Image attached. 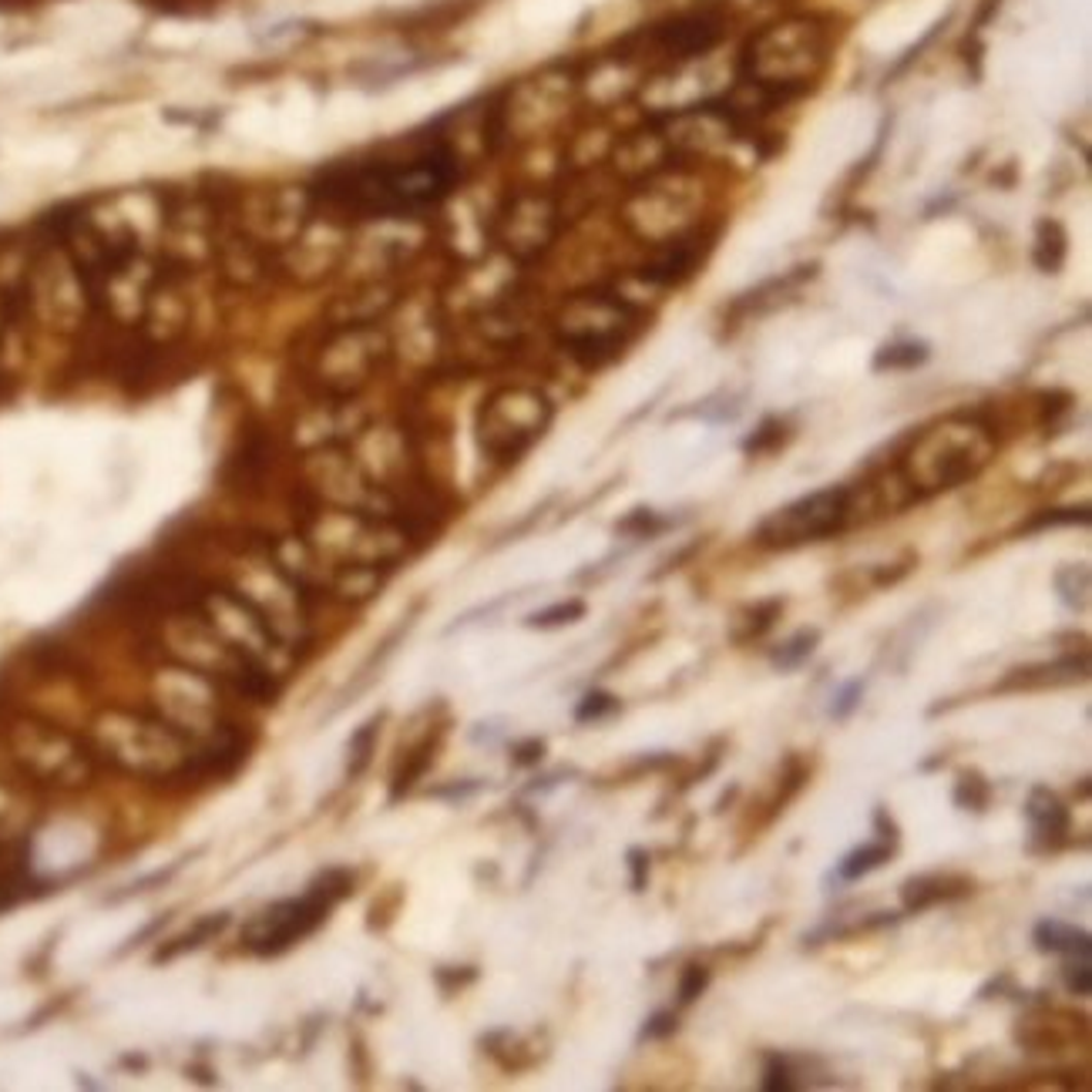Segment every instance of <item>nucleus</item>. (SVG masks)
<instances>
[{
  "label": "nucleus",
  "instance_id": "f257e3e1",
  "mask_svg": "<svg viewBox=\"0 0 1092 1092\" xmlns=\"http://www.w3.org/2000/svg\"><path fill=\"white\" fill-rule=\"evenodd\" d=\"M830 58V31L824 21L793 13V18L766 24L753 34L739 58V74L750 94L766 104H780L787 98L811 91L824 74Z\"/></svg>",
  "mask_w": 1092,
  "mask_h": 1092
},
{
  "label": "nucleus",
  "instance_id": "f03ea898",
  "mask_svg": "<svg viewBox=\"0 0 1092 1092\" xmlns=\"http://www.w3.org/2000/svg\"><path fill=\"white\" fill-rule=\"evenodd\" d=\"M999 441L975 417H941L911 434L898 457V478L914 497H932L975 481L992 464Z\"/></svg>",
  "mask_w": 1092,
  "mask_h": 1092
},
{
  "label": "nucleus",
  "instance_id": "7ed1b4c3",
  "mask_svg": "<svg viewBox=\"0 0 1092 1092\" xmlns=\"http://www.w3.org/2000/svg\"><path fill=\"white\" fill-rule=\"evenodd\" d=\"M457 175H461L457 158L448 148H434L407 161H384V165L346 175L336 195L363 212L400 215L448 199L457 185Z\"/></svg>",
  "mask_w": 1092,
  "mask_h": 1092
},
{
  "label": "nucleus",
  "instance_id": "20e7f679",
  "mask_svg": "<svg viewBox=\"0 0 1092 1092\" xmlns=\"http://www.w3.org/2000/svg\"><path fill=\"white\" fill-rule=\"evenodd\" d=\"M636 327L639 309L609 290L575 293L555 316L558 343L582 367H602V363L615 360L629 343V336L636 333Z\"/></svg>",
  "mask_w": 1092,
  "mask_h": 1092
},
{
  "label": "nucleus",
  "instance_id": "39448f33",
  "mask_svg": "<svg viewBox=\"0 0 1092 1092\" xmlns=\"http://www.w3.org/2000/svg\"><path fill=\"white\" fill-rule=\"evenodd\" d=\"M551 424V403L535 387H505L484 400L478 444L494 461H518Z\"/></svg>",
  "mask_w": 1092,
  "mask_h": 1092
},
{
  "label": "nucleus",
  "instance_id": "423d86ee",
  "mask_svg": "<svg viewBox=\"0 0 1092 1092\" xmlns=\"http://www.w3.org/2000/svg\"><path fill=\"white\" fill-rule=\"evenodd\" d=\"M854 515V491L838 484V488H820L807 497H797L787 508H777L766 515L757 528V542L763 548H797L807 542H820L847 528Z\"/></svg>",
  "mask_w": 1092,
  "mask_h": 1092
},
{
  "label": "nucleus",
  "instance_id": "0eeeda50",
  "mask_svg": "<svg viewBox=\"0 0 1092 1092\" xmlns=\"http://www.w3.org/2000/svg\"><path fill=\"white\" fill-rule=\"evenodd\" d=\"M387 350H390L387 336L373 323L340 327L316 350V360H313L316 384L327 387L336 397L354 394L357 387H363L381 370V363L387 360Z\"/></svg>",
  "mask_w": 1092,
  "mask_h": 1092
},
{
  "label": "nucleus",
  "instance_id": "6e6552de",
  "mask_svg": "<svg viewBox=\"0 0 1092 1092\" xmlns=\"http://www.w3.org/2000/svg\"><path fill=\"white\" fill-rule=\"evenodd\" d=\"M623 219L632 229V236L666 246V242L699 233V199H690L682 188H672L669 175L656 172L642 179V188L626 202Z\"/></svg>",
  "mask_w": 1092,
  "mask_h": 1092
},
{
  "label": "nucleus",
  "instance_id": "1a4fd4ad",
  "mask_svg": "<svg viewBox=\"0 0 1092 1092\" xmlns=\"http://www.w3.org/2000/svg\"><path fill=\"white\" fill-rule=\"evenodd\" d=\"M558 233L562 209L545 192H521L508 199L494 222V239L502 246L505 260L511 263H532L538 255H545Z\"/></svg>",
  "mask_w": 1092,
  "mask_h": 1092
},
{
  "label": "nucleus",
  "instance_id": "9d476101",
  "mask_svg": "<svg viewBox=\"0 0 1092 1092\" xmlns=\"http://www.w3.org/2000/svg\"><path fill=\"white\" fill-rule=\"evenodd\" d=\"M333 901L323 891H309L300 901H282V905L269 908L260 921H255L246 932V945L260 954H276L282 948L296 945L303 935L313 932L316 924H323Z\"/></svg>",
  "mask_w": 1092,
  "mask_h": 1092
},
{
  "label": "nucleus",
  "instance_id": "9b49d317",
  "mask_svg": "<svg viewBox=\"0 0 1092 1092\" xmlns=\"http://www.w3.org/2000/svg\"><path fill=\"white\" fill-rule=\"evenodd\" d=\"M720 34L723 27L709 13H682V18L659 27L656 40L663 48V54L686 61V58H696V54H706L720 40Z\"/></svg>",
  "mask_w": 1092,
  "mask_h": 1092
},
{
  "label": "nucleus",
  "instance_id": "f8f14e48",
  "mask_svg": "<svg viewBox=\"0 0 1092 1092\" xmlns=\"http://www.w3.org/2000/svg\"><path fill=\"white\" fill-rule=\"evenodd\" d=\"M968 891H972V878H965V874H914V878L901 884V901H905L908 911H924L938 905V901L965 898Z\"/></svg>",
  "mask_w": 1092,
  "mask_h": 1092
},
{
  "label": "nucleus",
  "instance_id": "ddd939ff",
  "mask_svg": "<svg viewBox=\"0 0 1092 1092\" xmlns=\"http://www.w3.org/2000/svg\"><path fill=\"white\" fill-rule=\"evenodd\" d=\"M1026 817H1029L1035 838H1042V841H1049V844L1062 841V838L1069 833V827H1072L1069 807L1062 803L1049 787H1035V790L1029 793V800H1026Z\"/></svg>",
  "mask_w": 1092,
  "mask_h": 1092
},
{
  "label": "nucleus",
  "instance_id": "4468645a",
  "mask_svg": "<svg viewBox=\"0 0 1092 1092\" xmlns=\"http://www.w3.org/2000/svg\"><path fill=\"white\" fill-rule=\"evenodd\" d=\"M394 300L397 293L390 290V282H367L336 303V320H340V327H363L394 306Z\"/></svg>",
  "mask_w": 1092,
  "mask_h": 1092
},
{
  "label": "nucleus",
  "instance_id": "2eb2a0df",
  "mask_svg": "<svg viewBox=\"0 0 1092 1092\" xmlns=\"http://www.w3.org/2000/svg\"><path fill=\"white\" fill-rule=\"evenodd\" d=\"M1032 941H1035V948L1045 954H1069V959H1089V951H1092V941L1086 932H1080V928H1072V924H1062L1056 918H1045L1035 924Z\"/></svg>",
  "mask_w": 1092,
  "mask_h": 1092
},
{
  "label": "nucleus",
  "instance_id": "dca6fc26",
  "mask_svg": "<svg viewBox=\"0 0 1092 1092\" xmlns=\"http://www.w3.org/2000/svg\"><path fill=\"white\" fill-rule=\"evenodd\" d=\"M894 847L884 844V841H874V844H865L857 847V851H851L844 860H838V871H833V878H838L841 884H854L860 878H868L871 871L884 868L887 860H891Z\"/></svg>",
  "mask_w": 1092,
  "mask_h": 1092
},
{
  "label": "nucleus",
  "instance_id": "f3484780",
  "mask_svg": "<svg viewBox=\"0 0 1092 1092\" xmlns=\"http://www.w3.org/2000/svg\"><path fill=\"white\" fill-rule=\"evenodd\" d=\"M928 360V346L918 340H894L874 354V370H914Z\"/></svg>",
  "mask_w": 1092,
  "mask_h": 1092
},
{
  "label": "nucleus",
  "instance_id": "a211bd4d",
  "mask_svg": "<svg viewBox=\"0 0 1092 1092\" xmlns=\"http://www.w3.org/2000/svg\"><path fill=\"white\" fill-rule=\"evenodd\" d=\"M817 642H820V632H817V629H800L797 636H790V639H787V642L780 645V649L770 656L774 669H780V672H793V669H800V666L807 663V659L814 656Z\"/></svg>",
  "mask_w": 1092,
  "mask_h": 1092
},
{
  "label": "nucleus",
  "instance_id": "6ab92c4d",
  "mask_svg": "<svg viewBox=\"0 0 1092 1092\" xmlns=\"http://www.w3.org/2000/svg\"><path fill=\"white\" fill-rule=\"evenodd\" d=\"M954 803L962 807V811H989L992 803V784L985 777H981L978 770H962L959 774V784H954Z\"/></svg>",
  "mask_w": 1092,
  "mask_h": 1092
},
{
  "label": "nucleus",
  "instance_id": "aec40b11",
  "mask_svg": "<svg viewBox=\"0 0 1092 1092\" xmlns=\"http://www.w3.org/2000/svg\"><path fill=\"white\" fill-rule=\"evenodd\" d=\"M1066 260V233L1059 222H1039V236H1035V263L1042 269H1059Z\"/></svg>",
  "mask_w": 1092,
  "mask_h": 1092
},
{
  "label": "nucleus",
  "instance_id": "412c9836",
  "mask_svg": "<svg viewBox=\"0 0 1092 1092\" xmlns=\"http://www.w3.org/2000/svg\"><path fill=\"white\" fill-rule=\"evenodd\" d=\"M1056 592L1069 609L1083 612L1089 602V569L1086 565H1069L1056 575Z\"/></svg>",
  "mask_w": 1092,
  "mask_h": 1092
},
{
  "label": "nucleus",
  "instance_id": "4be33fe9",
  "mask_svg": "<svg viewBox=\"0 0 1092 1092\" xmlns=\"http://www.w3.org/2000/svg\"><path fill=\"white\" fill-rule=\"evenodd\" d=\"M780 612H784V602H780V599H770V602L753 605V609H747V618H744L747 629H736V632H733V639H736V642L760 639L763 632H770V629H774V623L780 618Z\"/></svg>",
  "mask_w": 1092,
  "mask_h": 1092
},
{
  "label": "nucleus",
  "instance_id": "5701e85b",
  "mask_svg": "<svg viewBox=\"0 0 1092 1092\" xmlns=\"http://www.w3.org/2000/svg\"><path fill=\"white\" fill-rule=\"evenodd\" d=\"M225 921H229L225 914H215V918H202V921H199V924H195L192 932H188L185 938H179V941H175V945H169L165 951H158V962H169L172 954H185V951L199 948L202 941H209V938L219 935L222 928H225Z\"/></svg>",
  "mask_w": 1092,
  "mask_h": 1092
},
{
  "label": "nucleus",
  "instance_id": "b1692460",
  "mask_svg": "<svg viewBox=\"0 0 1092 1092\" xmlns=\"http://www.w3.org/2000/svg\"><path fill=\"white\" fill-rule=\"evenodd\" d=\"M376 730H381V723H367L360 726L357 736L350 739V777H360L363 770H367V763L373 757V744H376Z\"/></svg>",
  "mask_w": 1092,
  "mask_h": 1092
},
{
  "label": "nucleus",
  "instance_id": "393cba45",
  "mask_svg": "<svg viewBox=\"0 0 1092 1092\" xmlns=\"http://www.w3.org/2000/svg\"><path fill=\"white\" fill-rule=\"evenodd\" d=\"M582 615H585V602H562V605H551V609H545V612H535L528 618V626L532 629H558V626L578 623Z\"/></svg>",
  "mask_w": 1092,
  "mask_h": 1092
},
{
  "label": "nucleus",
  "instance_id": "a878e982",
  "mask_svg": "<svg viewBox=\"0 0 1092 1092\" xmlns=\"http://www.w3.org/2000/svg\"><path fill=\"white\" fill-rule=\"evenodd\" d=\"M865 690H868V682H865V679H851V682H844V686H841V693L833 696V703H830V720H838V723L851 720V717H854V709L860 706V699H865Z\"/></svg>",
  "mask_w": 1092,
  "mask_h": 1092
},
{
  "label": "nucleus",
  "instance_id": "bb28decb",
  "mask_svg": "<svg viewBox=\"0 0 1092 1092\" xmlns=\"http://www.w3.org/2000/svg\"><path fill=\"white\" fill-rule=\"evenodd\" d=\"M615 709H618V699L612 693H588L582 703H578L575 720L578 723H599L605 717H612Z\"/></svg>",
  "mask_w": 1092,
  "mask_h": 1092
},
{
  "label": "nucleus",
  "instance_id": "cd10ccee",
  "mask_svg": "<svg viewBox=\"0 0 1092 1092\" xmlns=\"http://www.w3.org/2000/svg\"><path fill=\"white\" fill-rule=\"evenodd\" d=\"M706 989H709V968L706 965H686L682 978H679V1005H693Z\"/></svg>",
  "mask_w": 1092,
  "mask_h": 1092
},
{
  "label": "nucleus",
  "instance_id": "c85d7f7f",
  "mask_svg": "<svg viewBox=\"0 0 1092 1092\" xmlns=\"http://www.w3.org/2000/svg\"><path fill=\"white\" fill-rule=\"evenodd\" d=\"M763 1089L766 1092H787L793 1089V1072L784 1056H766L763 1062Z\"/></svg>",
  "mask_w": 1092,
  "mask_h": 1092
},
{
  "label": "nucleus",
  "instance_id": "c756f323",
  "mask_svg": "<svg viewBox=\"0 0 1092 1092\" xmlns=\"http://www.w3.org/2000/svg\"><path fill=\"white\" fill-rule=\"evenodd\" d=\"M1062 978H1066V989L1072 995H1080V999H1086V995L1092 992V968H1089V959H1072L1066 965V972H1062Z\"/></svg>",
  "mask_w": 1092,
  "mask_h": 1092
},
{
  "label": "nucleus",
  "instance_id": "7c9ffc66",
  "mask_svg": "<svg viewBox=\"0 0 1092 1092\" xmlns=\"http://www.w3.org/2000/svg\"><path fill=\"white\" fill-rule=\"evenodd\" d=\"M777 444H780V421L777 417H766L757 434L747 441V454H760L766 448H777Z\"/></svg>",
  "mask_w": 1092,
  "mask_h": 1092
},
{
  "label": "nucleus",
  "instance_id": "2f4dec72",
  "mask_svg": "<svg viewBox=\"0 0 1092 1092\" xmlns=\"http://www.w3.org/2000/svg\"><path fill=\"white\" fill-rule=\"evenodd\" d=\"M629 874H632V891L642 894L645 884H649V854L642 847H632L629 851Z\"/></svg>",
  "mask_w": 1092,
  "mask_h": 1092
},
{
  "label": "nucleus",
  "instance_id": "473e14b6",
  "mask_svg": "<svg viewBox=\"0 0 1092 1092\" xmlns=\"http://www.w3.org/2000/svg\"><path fill=\"white\" fill-rule=\"evenodd\" d=\"M679 1029V1019H676V1012H656L649 1022H645V1029H642V1039H669V1035L672 1032H676Z\"/></svg>",
  "mask_w": 1092,
  "mask_h": 1092
},
{
  "label": "nucleus",
  "instance_id": "72a5a7b5",
  "mask_svg": "<svg viewBox=\"0 0 1092 1092\" xmlns=\"http://www.w3.org/2000/svg\"><path fill=\"white\" fill-rule=\"evenodd\" d=\"M618 528H623V532H636V535H656L659 528H666V521H659L653 511L639 508V511H632V515H629L623 524H618Z\"/></svg>",
  "mask_w": 1092,
  "mask_h": 1092
},
{
  "label": "nucleus",
  "instance_id": "f704fd0d",
  "mask_svg": "<svg viewBox=\"0 0 1092 1092\" xmlns=\"http://www.w3.org/2000/svg\"><path fill=\"white\" fill-rule=\"evenodd\" d=\"M874 827H878L884 844L898 847V824H894V817L887 814V807H874Z\"/></svg>",
  "mask_w": 1092,
  "mask_h": 1092
},
{
  "label": "nucleus",
  "instance_id": "c9c22d12",
  "mask_svg": "<svg viewBox=\"0 0 1092 1092\" xmlns=\"http://www.w3.org/2000/svg\"><path fill=\"white\" fill-rule=\"evenodd\" d=\"M542 753H545V744H542V739H528V744H521V747H518V753H515V763H518V766L538 763V760H542Z\"/></svg>",
  "mask_w": 1092,
  "mask_h": 1092
}]
</instances>
